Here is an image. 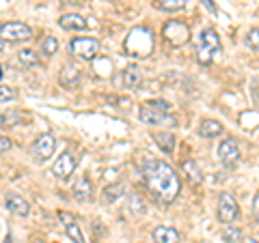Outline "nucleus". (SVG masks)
I'll return each mask as SVG.
<instances>
[{
  "mask_svg": "<svg viewBox=\"0 0 259 243\" xmlns=\"http://www.w3.org/2000/svg\"><path fill=\"white\" fill-rule=\"evenodd\" d=\"M253 215H255V220L259 222V194H255V198H253Z\"/></svg>",
  "mask_w": 259,
  "mask_h": 243,
  "instance_id": "30",
  "label": "nucleus"
},
{
  "mask_svg": "<svg viewBox=\"0 0 259 243\" xmlns=\"http://www.w3.org/2000/svg\"><path fill=\"white\" fill-rule=\"evenodd\" d=\"M223 241L225 243H244L242 239V230L238 226H225L223 228Z\"/></svg>",
  "mask_w": 259,
  "mask_h": 243,
  "instance_id": "23",
  "label": "nucleus"
},
{
  "mask_svg": "<svg viewBox=\"0 0 259 243\" xmlns=\"http://www.w3.org/2000/svg\"><path fill=\"white\" fill-rule=\"evenodd\" d=\"M125 50L132 56H149L153 50V39L149 28H134L127 35Z\"/></svg>",
  "mask_w": 259,
  "mask_h": 243,
  "instance_id": "4",
  "label": "nucleus"
},
{
  "mask_svg": "<svg viewBox=\"0 0 259 243\" xmlns=\"http://www.w3.org/2000/svg\"><path fill=\"white\" fill-rule=\"evenodd\" d=\"M54 149H56V140L52 134H41L32 144V155H35L39 161H46L54 155Z\"/></svg>",
  "mask_w": 259,
  "mask_h": 243,
  "instance_id": "10",
  "label": "nucleus"
},
{
  "mask_svg": "<svg viewBox=\"0 0 259 243\" xmlns=\"http://www.w3.org/2000/svg\"><path fill=\"white\" fill-rule=\"evenodd\" d=\"M5 243H11V237H7V239H5Z\"/></svg>",
  "mask_w": 259,
  "mask_h": 243,
  "instance_id": "34",
  "label": "nucleus"
},
{
  "mask_svg": "<svg viewBox=\"0 0 259 243\" xmlns=\"http://www.w3.org/2000/svg\"><path fill=\"white\" fill-rule=\"evenodd\" d=\"M59 26L65 30H84L89 26V22L78 13H65L59 18Z\"/></svg>",
  "mask_w": 259,
  "mask_h": 243,
  "instance_id": "15",
  "label": "nucleus"
},
{
  "mask_svg": "<svg viewBox=\"0 0 259 243\" xmlns=\"http://www.w3.org/2000/svg\"><path fill=\"white\" fill-rule=\"evenodd\" d=\"M162 37H164V41L168 45L182 47L190 41V28L180 20H168L164 26H162Z\"/></svg>",
  "mask_w": 259,
  "mask_h": 243,
  "instance_id": "5",
  "label": "nucleus"
},
{
  "mask_svg": "<svg viewBox=\"0 0 259 243\" xmlns=\"http://www.w3.org/2000/svg\"><path fill=\"white\" fill-rule=\"evenodd\" d=\"M59 220L65 224V232H67V237L74 241V243H84V237H82V230H80V226H78V222L71 217L69 213H65V211H61L59 213Z\"/></svg>",
  "mask_w": 259,
  "mask_h": 243,
  "instance_id": "13",
  "label": "nucleus"
},
{
  "mask_svg": "<svg viewBox=\"0 0 259 243\" xmlns=\"http://www.w3.org/2000/svg\"><path fill=\"white\" fill-rule=\"evenodd\" d=\"M164 11L168 13H175V11H182L184 7H186V0H164V3L160 5Z\"/></svg>",
  "mask_w": 259,
  "mask_h": 243,
  "instance_id": "27",
  "label": "nucleus"
},
{
  "mask_svg": "<svg viewBox=\"0 0 259 243\" xmlns=\"http://www.w3.org/2000/svg\"><path fill=\"white\" fill-rule=\"evenodd\" d=\"M153 241L156 243H182V237L173 226H158L153 230Z\"/></svg>",
  "mask_w": 259,
  "mask_h": 243,
  "instance_id": "16",
  "label": "nucleus"
},
{
  "mask_svg": "<svg viewBox=\"0 0 259 243\" xmlns=\"http://www.w3.org/2000/svg\"><path fill=\"white\" fill-rule=\"evenodd\" d=\"M182 170H184V172H186V174H188V179H190V183H194V185H197V183H201V179H203V176H201V170H199V166H197V164H194V161H192V159H188V161H184V164H182Z\"/></svg>",
  "mask_w": 259,
  "mask_h": 243,
  "instance_id": "21",
  "label": "nucleus"
},
{
  "mask_svg": "<svg viewBox=\"0 0 259 243\" xmlns=\"http://www.w3.org/2000/svg\"><path fill=\"white\" fill-rule=\"evenodd\" d=\"M218 54H221V37H218V32L214 28H205L199 35L197 63L199 65H209Z\"/></svg>",
  "mask_w": 259,
  "mask_h": 243,
  "instance_id": "3",
  "label": "nucleus"
},
{
  "mask_svg": "<svg viewBox=\"0 0 259 243\" xmlns=\"http://www.w3.org/2000/svg\"><path fill=\"white\" fill-rule=\"evenodd\" d=\"M0 37H3V41L20 43V41H28L32 37V30H30V26H26V24H22V22H9V24H3Z\"/></svg>",
  "mask_w": 259,
  "mask_h": 243,
  "instance_id": "7",
  "label": "nucleus"
},
{
  "mask_svg": "<svg viewBox=\"0 0 259 243\" xmlns=\"http://www.w3.org/2000/svg\"><path fill=\"white\" fill-rule=\"evenodd\" d=\"M80 82V67L76 63H65L61 69V84L65 88H74Z\"/></svg>",
  "mask_w": 259,
  "mask_h": 243,
  "instance_id": "14",
  "label": "nucleus"
},
{
  "mask_svg": "<svg viewBox=\"0 0 259 243\" xmlns=\"http://www.w3.org/2000/svg\"><path fill=\"white\" fill-rule=\"evenodd\" d=\"M74 170H76V159L69 151L61 153V157H56V161L52 164V174L61 181H67L69 176L74 174Z\"/></svg>",
  "mask_w": 259,
  "mask_h": 243,
  "instance_id": "9",
  "label": "nucleus"
},
{
  "mask_svg": "<svg viewBox=\"0 0 259 243\" xmlns=\"http://www.w3.org/2000/svg\"><path fill=\"white\" fill-rule=\"evenodd\" d=\"M61 3H65V5H78L80 0H61Z\"/></svg>",
  "mask_w": 259,
  "mask_h": 243,
  "instance_id": "32",
  "label": "nucleus"
},
{
  "mask_svg": "<svg viewBox=\"0 0 259 243\" xmlns=\"http://www.w3.org/2000/svg\"><path fill=\"white\" fill-rule=\"evenodd\" d=\"M141 82H143V76H141L139 67H127L123 71V84H125V88H139Z\"/></svg>",
  "mask_w": 259,
  "mask_h": 243,
  "instance_id": "20",
  "label": "nucleus"
},
{
  "mask_svg": "<svg viewBox=\"0 0 259 243\" xmlns=\"http://www.w3.org/2000/svg\"><path fill=\"white\" fill-rule=\"evenodd\" d=\"M218 157L227 168H233L240 161V149H238V142L233 138H227L218 144Z\"/></svg>",
  "mask_w": 259,
  "mask_h": 243,
  "instance_id": "11",
  "label": "nucleus"
},
{
  "mask_svg": "<svg viewBox=\"0 0 259 243\" xmlns=\"http://www.w3.org/2000/svg\"><path fill=\"white\" fill-rule=\"evenodd\" d=\"M244 243H259L257 239H253V237H248V239H244Z\"/></svg>",
  "mask_w": 259,
  "mask_h": 243,
  "instance_id": "33",
  "label": "nucleus"
},
{
  "mask_svg": "<svg viewBox=\"0 0 259 243\" xmlns=\"http://www.w3.org/2000/svg\"><path fill=\"white\" fill-rule=\"evenodd\" d=\"M201 3H203V7H205V9H207L209 13H214V15L218 13V9H216V5L212 3V0H201Z\"/></svg>",
  "mask_w": 259,
  "mask_h": 243,
  "instance_id": "31",
  "label": "nucleus"
},
{
  "mask_svg": "<svg viewBox=\"0 0 259 243\" xmlns=\"http://www.w3.org/2000/svg\"><path fill=\"white\" fill-rule=\"evenodd\" d=\"M221 134H223V125L218 123V120H212V118L201 120V125H199V136L201 138H216Z\"/></svg>",
  "mask_w": 259,
  "mask_h": 243,
  "instance_id": "18",
  "label": "nucleus"
},
{
  "mask_svg": "<svg viewBox=\"0 0 259 243\" xmlns=\"http://www.w3.org/2000/svg\"><path fill=\"white\" fill-rule=\"evenodd\" d=\"M139 114L145 125H177L175 116L171 114V103H166L162 99L145 101Z\"/></svg>",
  "mask_w": 259,
  "mask_h": 243,
  "instance_id": "2",
  "label": "nucleus"
},
{
  "mask_svg": "<svg viewBox=\"0 0 259 243\" xmlns=\"http://www.w3.org/2000/svg\"><path fill=\"white\" fill-rule=\"evenodd\" d=\"M123 190L125 185L123 183H115V185H108L106 190H104V202H115L123 196Z\"/></svg>",
  "mask_w": 259,
  "mask_h": 243,
  "instance_id": "22",
  "label": "nucleus"
},
{
  "mask_svg": "<svg viewBox=\"0 0 259 243\" xmlns=\"http://www.w3.org/2000/svg\"><path fill=\"white\" fill-rule=\"evenodd\" d=\"M9 149H11V140H9V138H7V136H3V138H0V151L7 153Z\"/></svg>",
  "mask_w": 259,
  "mask_h": 243,
  "instance_id": "29",
  "label": "nucleus"
},
{
  "mask_svg": "<svg viewBox=\"0 0 259 243\" xmlns=\"http://www.w3.org/2000/svg\"><path fill=\"white\" fill-rule=\"evenodd\" d=\"M153 140L158 142V147L166 153V155H171V153L175 151V138L171 134H166V132H158V134H153Z\"/></svg>",
  "mask_w": 259,
  "mask_h": 243,
  "instance_id": "19",
  "label": "nucleus"
},
{
  "mask_svg": "<svg viewBox=\"0 0 259 243\" xmlns=\"http://www.w3.org/2000/svg\"><path fill=\"white\" fill-rule=\"evenodd\" d=\"M238 215H240V207H238L236 198H233L229 192H223L221 196H218V220L223 224H233L238 220Z\"/></svg>",
  "mask_w": 259,
  "mask_h": 243,
  "instance_id": "6",
  "label": "nucleus"
},
{
  "mask_svg": "<svg viewBox=\"0 0 259 243\" xmlns=\"http://www.w3.org/2000/svg\"><path fill=\"white\" fill-rule=\"evenodd\" d=\"M18 60H20L22 67H37L39 65V54L32 52V50H22L18 54Z\"/></svg>",
  "mask_w": 259,
  "mask_h": 243,
  "instance_id": "24",
  "label": "nucleus"
},
{
  "mask_svg": "<svg viewBox=\"0 0 259 243\" xmlns=\"http://www.w3.org/2000/svg\"><path fill=\"white\" fill-rule=\"evenodd\" d=\"M56 50H59V41H56V37H52V35L44 37V41H41V54L44 56H54Z\"/></svg>",
  "mask_w": 259,
  "mask_h": 243,
  "instance_id": "25",
  "label": "nucleus"
},
{
  "mask_svg": "<svg viewBox=\"0 0 259 243\" xmlns=\"http://www.w3.org/2000/svg\"><path fill=\"white\" fill-rule=\"evenodd\" d=\"M13 99H15V91H13V88L7 86V84L0 86V101H3L5 106H7V101H13Z\"/></svg>",
  "mask_w": 259,
  "mask_h": 243,
  "instance_id": "28",
  "label": "nucleus"
},
{
  "mask_svg": "<svg viewBox=\"0 0 259 243\" xmlns=\"http://www.w3.org/2000/svg\"><path fill=\"white\" fill-rule=\"evenodd\" d=\"M91 194H93L91 179H89V176H80V179L76 181V185H74V198L78 202H87L89 198H91Z\"/></svg>",
  "mask_w": 259,
  "mask_h": 243,
  "instance_id": "17",
  "label": "nucleus"
},
{
  "mask_svg": "<svg viewBox=\"0 0 259 243\" xmlns=\"http://www.w3.org/2000/svg\"><path fill=\"white\" fill-rule=\"evenodd\" d=\"M5 205L9 209L11 213L20 215V217H26L30 213V205L26 202V198H22L20 194H9V196L5 198Z\"/></svg>",
  "mask_w": 259,
  "mask_h": 243,
  "instance_id": "12",
  "label": "nucleus"
},
{
  "mask_svg": "<svg viewBox=\"0 0 259 243\" xmlns=\"http://www.w3.org/2000/svg\"><path fill=\"white\" fill-rule=\"evenodd\" d=\"M244 43H246V47H250V50H259V28H250L246 32Z\"/></svg>",
  "mask_w": 259,
  "mask_h": 243,
  "instance_id": "26",
  "label": "nucleus"
},
{
  "mask_svg": "<svg viewBox=\"0 0 259 243\" xmlns=\"http://www.w3.org/2000/svg\"><path fill=\"white\" fill-rule=\"evenodd\" d=\"M69 50H71V54H76L78 58L93 60L97 50H100V43H97V39H91V37H76L74 41L69 43Z\"/></svg>",
  "mask_w": 259,
  "mask_h": 243,
  "instance_id": "8",
  "label": "nucleus"
},
{
  "mask_svg": "<svg viewBox=\"0 0 259 243\" xmlns=\"http://www.w3.org/2000/svg\"><path fill=\"white\" fill-rule=\"evenodd\" d=\"M141 172L147 188L162 205H168V202L177 198V194H180V176L175 174V170L166 161L147 157L141 166Z\"/></svg>",
  "mask_w": 259,
  "mask_h": 243,
  "instance_id": "1",
  "label": "nucleus"
}]
</instances>
